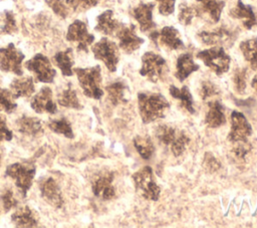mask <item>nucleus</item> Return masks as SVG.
<instances>
[{"instance_id":"nucleus-1","label":"nucleus","mask_w":257,"mask_h":228,"mask_svg":"<svg viewBox=\"0 0 257 228\" xmlns=\"http://www.w3.org/2000/svg\"><path fill=\"white\" fill-rule=\"evenodd\" d=\"M139 111L144 124H151L166 116L170 108L167 98L161 93L139 92L138 93Z\"/></svg>"},{"instance_id":"nucleus-25","label":"nucleus","mask_w":257,"mask_h":228,"mask_svg":"<svg viewBox=\"0 0 257 228\" xmlns=\"http://www.w3.org/2000/svg\"><path fill=\"white\" fill-rule=\"evenodd\" d=\"M16 128L17 131L21 134L36 137L43 133V127L40 120L34 117L29 116H21L16 120Z\"/></svg>"},{"instance_id":"nucleus-47","label":"nucleus","mask_w":257,"mask_h":228,"mask_svg":"<svg viewBox=\"0 0 257 228\" xmlns=\"http://www.w3.org/2000/svg\"><path fill=\"white\" fill-rule=\"evenodd\" d=\"M0 163H1V158H0Z\"/></svg>"},{"instance_id":"nucleus-6","label":"nucleus","mask_w":257,"mask_h":228,"mask_svg":"<svg viewBox=\"0 0 257 228\" xmlns=\"http://www.w3.org/2000/svg\"><path fill=\"white\" fill-rule=\"evenodd\" d=\"M196 57L204 62V64L213 70L218 76L226 73L230 68L231 57L226 53L223 46H213L208 49L201 50Z\"/></svg>"},{"instance_id":"nucleus-3","label":"nucleus","mask_w":257,"mask_h":228,"mask_svg":"<svg viewBox=\"0 0 257 228\" xmlns=\"http://www.w3.org/2000/svg\"><path fill=\"white\" fill-rule=\"evenodd\" d=\"M83 93L93 99H100L103 95L101 88V68L99 65L74 69Z\"/></svg>"},{"instance_id":"nucleus-29","label":"nucleus","mask_w":257,"mask_h":228,"mask_svg":"<svg viewBox=\"0 0 257 228\" xmlns=\"http://www.w3.org/2000/svg\"><path fill=\"white\" fill-rule=\"evenodd\" d=\"M202 10L207 13L214 22H219L221 13L226 5V0H196Z\"/></svg>"},{"instance_id":"nucleus-39","label":"nucleus","mask_w":257,"mask_h":228,"mask_svg":"<svg viewBox=\"0 0 257 228\" xmlns=\"http://www.w3.org/2000/svg\"><path fill=\"white\" fill-rule=\"evenodd\" d=\"M45 2L54 12V14L62 19L67 18L69 14V7L67 6L65 0H45Z\"/></svg>"},{"instance_id":"nucleus-18","label":"nucleus","mask_w":257,"mask_h":228,"mask_svg":"<svg viewBox=\"0 0 257 228\" xmlns=\"http://www.w3.org/2000/svg\"><path fill=\"white\" fill-rule=\"evenodd\" d=\"M30 105L37 113L53 115L57 110L56 103L53 100L52 90L48 86H43L31 99Z\"/></svg>"},{"instance_id":"nucleus-37","label":"nucleus","mask_w":257,"mask_h":228,"mask_svg":"<svg viewBox=\"0 0 257 228\" xmlns=\"http://www.w3.org/2000/svg\"><path fill=\"white\" fill-rule=\"evenodd\" d=\"M14 97L12 95V92L8 90L7 88L0 87V111H6L7 113L13 112L17 104L14 101Z\"/></svg>"},{"instance_id":"nucleus-30","label":"nucleus","mask_w":257,"mask_h":228,"mask_svg":"<svg viewBox=\"0 0 257 228\" xmlns=\"http://www.w3.org/2000/svg\"><path fill=\"white\" fill-rule=\"evenodd\" d=\"M239 47L245 60L250 64V67L257 70V38L243 40Z\"/></svg>"},{"instance_id":"nucleus-12","label":"nucleus","mask_w":257,"mask_h":228,"mask_svg":"<svg viewBox=\"0 0 257 228\" xmlns=\"http://www.w3.org/2000/svg\"><path fill=\"white\" fill-rule=\"evenodd\" d=\"M113 180L114 175L108 170H101L94 175L91 181V190L94 196L104 201L112 199L115 196Z\"/></svg>"},{"instance_id":"nucleus-11","label":"nucleus","mask_w":257,"mask_h":228,"mask_svg":"<svg viewBox=\"0 0 257 228\" xmlns=\"http://www.w3.org/2000/svg\"><path fill=\"white\" fill-rule=\"evenodd\" d=\"M25 55L13 43L0 48V70L12 72L21 76L23 74L22 61Z\"/></svg>"},{"instance_id":"nucleus-36","label":"nucleus","mask_w":257,"mask_h":228,"mask_svg":"<svg viewBox=\"0 0 257 228\" xmlns=\"http://www.w3.org/2000/svg\"><path fill=\"white\" fill-rule=\"evenodd\" d=\"M17 31V23L15 16L12 11L5 10L2 13L1 25H0V33L2 34H13Z\"/></svg>"},{"instance_id":"nucleus-44","label":"nucleus","mask_w":257,"mask_h":228,"mask_svg":"<svg viewBox=\"0 0 257 228\" xmlns=\"http://www.w3.org/2000/svg\"><path fill=\"white\" fill-rule=\"evenodd\" d=\"M158 1V10L161 15L169 16L175 11L176 0H156Z\"/></svg>"},{"instance_id":"nucleus-31","label":"nucleus","mask_w":257,"mask_h":228,"mask_svg":"<svg viewBox=\"0 0 257 228\" xmlns=\"http://www.w3.org/2000/svg\"><path fill=\"white\" fill-rule=\"evenodd\" d=\"M125 89L126 85L121 80H115L105 86V90L107 92L108 100L113 104L116 105L120 102L125 101Z\"/></svg>"},{"instance_id":"nucleus-19","label":"nucleus","mask_w":257,"mask_h":228,"mask_svg":"<svg viewBox=\"0 0 257 228\" xmlns=\"http://www.w3.org/2000/svg\"><path fill=\"white\" fill-rule=\"evenodd\" d=\"M155 4L152 2L149 3H140L133 9V17L140 25L142 32L151 33L156 28V23L153 19V10Z\"/></svg>"},{"instance_id":"nucleus-22","label":"nucleus","mask_w":257,"mask_h":228,"mask_svg":"<svg viewBox=\"0 0 257 228\" xmlns=\"http://www.w3.org/2000/svg\"><path fill=\"white\" fill-rule=\"evenodd\" d=\"M200 66L194 61L193 55L190 52L183 53L178 56L176 62L175 76L179 81H184L191 73L197 71Z\"/></svg>"},{"instance_id":"nucleus-4","label":"nucleus","mask_w":257,"mask_h":228,"mask_svg":"<svg viewBox=\"0 0 257 228\" xmlns=\"http://www.w3.org/2000/svg\"><path fill=\"white\" fill-rule=\"evenodd\" d=\"M169 71L166 59L153 51H147L142 56V67L140 74L152 82L164 80Z\"/></svg>"},{"instance_id":"nucleus-2","label":"nucleus","mask_w":257,"mask_h":228,"mask_svg":"<svg viewBox=\"0 0 257 228\" xmlns=\"http://www.w3.org/2000/svg\"><path fill=\"white\" fill-rule=\"evenodd\" d=\"M155 136L160 145L169 149L175 157L181 156L190 143L185 132L169 125H159L155 129Z\"/></svg>"},{"instance_id":"nucleus-26","label":"nucleus","mask_w":257,"mask_h":228,"mask_svg":"<svg viewBox=\"0 0 257 228\" xmlns=\"http://www.w3.org/2000/svg\"><path fill=\"white\" fill-rule=\"evenodd\" d=\"M11 221L17 227H36L38 220L36 215L28 206L19 207L11 215Z\"/></svg>"},{"instance_id":"nucleus-5","label":"nucleus","mask_w":257,"mask_h":228,"mask_svg":"<svg viewBox=\"0 0 257 228\" xmlns=\"http://www.w3.org/2000/svg\"><path fill=\"white\" fill-rule=\"evenodd\" d=\"M133 180L136 191L146 200L157 201L160 198L161 188L155 182L153 170L145 166L133 174Z\"/></svg>"},{"instance_id":"nucleus-27","label":"nucleus","mask_w":257,"mask_h":228,"mask_svg":"<svg viewBox=\"0 0 257 228\" xmlns=\"http://www.w3.org/2000/svg\"><path fill=\"white\" fill-rule=\"evenodd\" d=\"M53 61L64 76H71L73 74L72 66L74 64V60L71 47L56 52L53 56Z\"/></svg>"},{"instance_id":"nucleus-28","label":"nucleus","mask_w":257,"mask_h":228,"mask_svg":"<svg viewBox=\"0 0 257 228\" xmlns=\"http://www.w3.org/2000/svg\"><path fill=\"white\" fill-rule=\"evenodd\" d=\"M169 91L174 98L180 100L182 107L186 108L187 111H189L190 113H195V108L193 105V97L187 85H184L182 88H178L176 85L172 84L169 87Z\"/></svg>"},{"instance_id":"nucleus-34","label":"nucleus","mask_w":257,"mask_h":228,"mask_svg":"<svg viewBox=\"0 0 257 228\" xmlns=\"http://www.w3.org/2000/svg\"><path fill=\"white\" fill-rule=\"evenodd\" d=\"M48 128L55 134L64 136L65 138L72 139L74 137L72 127L66 118L53 119L48 123Z\"/></svg>"},{"instance_id":"nucleus-24","label":"nucleus","mask_w":257,"mask_h":228,"mask_svg":"<svg viewBox=\"0 0 257 228\" xmlns=\"http://www.w3.org/2000/svg\"><path fill=\"white\" fill-rule=\"evenodd\" d=\"M10 91L14 98L29 97L35 91L33 78L30 76L14 78L10 83Z\"/></svg>"},{"instance_id":"nucleus-33","label":"nucleus","mask_w":257,"mask_h":228,"mask_svg":"<svg viewBox=\"0 0 257 228\" xmlns=\"http://www.w3.org/2000/svg\"><path fill=\"white\" fill-rule=\"evenodd\" d=\"M134 146L144 160H149L155 153V145L148 136H137L134 139Z\"/></svg>"},{"instance_id":"nucleus-21","label":"nucleus","mask_w":257,"mask_h":228,"mask_svg":"<svg viewBox=\"0 0 257 228\" xmlns=\"http://www.w3.org/2000/svg\"><path fill=\"white\" fill-rule=\"evenodd\" d=\"M121 23L113 17V11L107 9L96 17V25L94 29L104 35L115 36Z\"/></svg>"},{"instance_id":"nucleus-23","label":"nucleus","mask_w":257,"mask_h":228,"mask_svg":"<svg viewBox=\"0 0 257 228\" xmlns=\"http://www.w3.org/2000/svg\"><path fill=\"white\" fill-rule=\"evenodd\" d=\"M208 111L205 117V124L209 128H219L226 124V116L224 107L219 100H213L208 102Z\"/></svg>"},{"instance_id":"nucleus-7","label":"nucleus","mask_w":257,"mask_h":228,"mask_svg":"<svg viewBox=\"0 0 257 228\" xmlns=\"http://www.w3.org/2000/svg\"><path fill=\"white\" fill-rule=\"evenodd\" d=\"M6 175L11 178L23 197L32 186L35 167L31 163H14L6 168Z\"/></svg>"},{"instance_id":"nucleus-8","label":"nucleus","mask_w":257,"mask_h":228,"mask_svg":"<svg viewBox=\"0 0 257 228\" xmlns=\"http://www.w3.org/2000/svg\"><path fill=\"white\" fill-rule=\"evenodd\" d=\"M91 51L94 58L102 61L110 72L116 70L119 61V50L115 42L106 37H102L99 41L93 44Z\"/></svg>"},{"instance_id":"nucleus-20","label":"nucleus","mask_w":257,"mask_h":228,"mask_svg":"<svg viewBox=\"0 0 257 228\" xmlns=\"http://www.w3.org/2000/svg\"><path fill=\"white\" fill-rule=\"evenodd\" d=\"M229 15L234 19L240 20L246 29H252L257 25V17L253 7L249 4H244L242 0H238L235 7L230 9Z\"/></svg>"},{"instance_id":"nucleus-38","label":"nucleus","mask_w":257,"mask_h":228,"mask_svg":"<svg viewBox=\"0 0 257 228\" xmlns=\"http://www.w3.org/2000/svg\"><path fill=\"white\" fill-rule=\"evenodd\" d=\"M100 0H65L67 6L74 12L88 10L99 3Z\"/></svg>"},{"instance_id":"nucleus-13","label":"nucleus","mask_w":257,"mask_h":228,"mask_svg":"<svg viewBox=\"0 0 257 228\" xmlns=\"http://www.w3.org/2000/svg\"><path fill=\"white\" fill-rule=\"evenodd\" d=\"M198 38L206 45L213 46H231L237 38L235 30L230 29L226 26H220L214 30L207 31L203 30L198 33Z\"/></svg>"},{"instance_id":"nucleus-15","label":"nucleus","mask_w":257,"mask_h":228,"mask_svg":"<svg viewBox=\"0 0 257 228\" xmlns=\"http://www.w3.org/2000/svg\"><path fill=\"white\" fill-rule=\"evenodd\" d=\"M150 38L157 44L160 42L171 50L184 49L185 44L181 38L180 32L174 26H165L160 31L154 30L149 33Z\"/></svg>"},{"instance_id":"nucleus-16","label":"nucleus","mask_w":257,"mask_h":228,"mask_svg":"<svg viewBox=\"0 0 257 228\" xmlns=\"http://www.w3.org/2000/svg\"><path fill=\"white\" fill-rule=\"evenodd\" d=\"M115 37L118 39V46L125 53L131 54L145 42V40L140 37L136 32V26L134 24L125 25L121 23L119 29L115 33Z\"/></svg>"},{"instance_id":"nucleus-40","label":"nucleus","mask_w":257,"mask_h":228,"mask_svg":"<svg viewBox=\"0 0 257 228\" xmlns=\"http://www.w3.org/2000/svg\"><path fill=\"white\" fill-rule=\"evenodd\" d=\"M246 68H236L233 73V82L237 92L243 93L246 89Z\"/></svg>"},{"instance_id":"nucleus-10","label":"nucleus","mask_w":257,"mask_h":228,"mask_svg":"<svg viewBox=\"0 0 257 228\" xmlns=\"http://www.w3.org/2000/svg\"><path fill=\"white\" fill-rule=\"evenodd\" d=\"M65 38L68 42L75 43L78 51L83 52H88V46L94 41V35L88 32L86 23L79 19H76L69 24Z\"/></svg>"},{"instance_id":"nucleus-43","label":"nucleus","mask_w":257,"mask_h":228,"mask_svg":"<svg viewBox=\"0 0 257 228\" xmlns=\"http://www.w3.org/2000/svg\"><path fill=\"white\" fill-rule=\"evenodd\" d=\"M203 166L205 168V170L209 173H214L216 171H218L221 167L219 161L210 153L207 152L204 156V162H203Z\"/></svg>"},{"instance_id":"nucleus-45","label":"nucleus","mask_w":257,"mask_h":228,"mask_svg":"<svg viewBox=\"0 0 257 228\" xmlns=\"http://www.w3.org/2000/svg\"><path fill=\"white\" fill-rule=\"evenodd\" d=\"M13 134L11 130L7 127V123L4 117L0 116V142L1 141H11Z\"/></svg>"},{"instance_id":"nucleus-42","label":"nucleus","mask_w":257,"mask_h":228,"mask_svg":"<svg viewBox=\"0 0 257 228\" xmlns=\"http://www.w3.org/2000/svg\"><path fill=\"white\" fill-rule=\"evenodd\" d=\"M218 93H219V89L212 81H209V80L202 81L201 87H200V96L202 97V99L205 100Z\"/></svg>"},{"instance_id":"nucleus-46","label":"nucleus","mask_w":257,"mask_h":228,"mask_svg":"<svg viewBox=\"0 0 257 228\" xmlns=\"http://www.w3.org/2000/svg\"><path fill=\"white\" fill-rule=\"evenodd\" d=\"M251 85H252V87L257 91V73H256L255 76L253 77V79H252V81H251Z\"/></svg>"},{"instance_id":"nucleus-9","label":"nucleus","mask_w":257,"mask_h":228,"mask_svg":"<svg viewBox=\"0 0 257 228\" xmlns=\"http://www.w3.org/2000/svg\"><path fill=\"white\" fill-rule=\"evenodd\" d=\"M24 66L31 71L36 80L40 82L51 83L56 76V70L52 67L50 60L42 53L35 54L32 58L25 62Z\"/></svg>"},{"instance_id":"nucleus-17","label":"nucleus","mask_w":257,"mask_h":228,"mask_svg":"<svg viewBox=\"0 0 257 228\" xmlns=\"http://www.w3.org/2000/svg\"><path fill=\"white\" fill-rule=\"evenodd\" d=\"M40 196L42 199L54 208L63 206V197L59 185L52 177H43L38 182Z\"/></svg>"},{"instance_id":"nucleus-35","label":"nucleus","mask_w":257,"mask_h":228,"mask_svg":"<svg viewBox=\"0 0 257 228\" xmlns=\"http://www.w3.org/2000/svg\"><path fill=\"white\" fill-rule=\"evenodd\" d=\"M199 9L193 5H189L188 3H181L179 5V14L178 19L183 25H190L193 19L198 15Z\"/></svg>"},{"instance_id":"nucleus-32","label":"nucleus","mask_w":257,"mask_h":228,"mask_svg":"<svg viewBox=\"0 0 257 228\" xmlns=\"http://www.w3.org/2000/svg\"><path fill=\"white\" fill-rule=\"evenodd\" d=\"M57 101L61 106H64L67 108H74V109L82 108V105L78 99L76 91L71 86L64 88L62 91L58 93Z\"/></svg>"},{"instance_id":"nucleus-14","label":"nucleus","mask_w":257,"mask_h":228,"mask_svg":"<svg viewBox=\"0 0 257 228\" xmlns=\"http://www.w3.org/2000/svg\"><path fill=\"white\" fill-rule=\"evenodd\" d=\"M231 130L227 139L236 144L240 142H247V138L252 135V128L246 117L237 110L231 112Z\"/></svg>"},{"instance_id":"nucleus-41","label":"nucleus","mask_w":257,"mask_h":228,"mask_svg":"<svg viewBox=\"0 0 257 228\" xmlns=\"http://www.w3.org/2000/svg\"><path fill=\"white\" fill-rule=\"evenodd\" d=\"M0 201L3 207L4 212L10 211L12 208H15L18 204V201L14 197L13 191L11 189H5L0 195Z\"/></svg>"}]
</instances>
